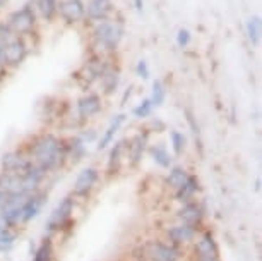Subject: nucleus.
Returning <instances> with one entry per match:
<instances>
[{
	"label": "nucleus",
	"instance_id": "obj_44",
	"mask_svg": "<svg viewBox=\"0 0 262 261\" xmlns=\"http://www.w3.org/2000/svg\"><path fill=\"white\" fill-rule=\"evenodd\" d=\"M197 261H221L220 258H199Z\"/></svg>",
	"mask_w": 262,
	"mask_h": 261
},
{
	"label": "nucleus",
	"instance_id": "obj_18",
	"mask_svg": "<svg viewBox=\"0 0 262 261\" xmlns=\"http://www.w3.org/2000/svg\"><path fill=\"white\" fill-rule=\"evenodd\" d=\"M197 235H199V229L192 227V225H187V224H179L175 225H170V227L166 229V240L175 246H187V244H192L194 240L197 239Z\"/></svg>",
	"mask_w": 262,
	"mask_h": 261
},
{
	"label": "nucleus",
	"instance_id": "obj_13",
	"mask_svg": "<svg viewBox=\"0 0 262 261\" xmlns=\"http://www.w3.org/2000/svg\"><path fill=\"white\" fill-rule=\"evenodd\" d=\"M47 199H48V193H45V191H41V189H36V191H33V193H29L21 205V225H26L29 222H33L34 218H38L43 206L47 205Z\"/></svg>",
	"mask_w": 262,
	"mask_h": 261
},
{
	"label": "nucleus",
	"instance_id": "obj_36",
	"mask_svg": "<svg viewBox=\"0 0 262 261\" xmlns=\"http://www.w3.org/2000/svg\"><path fill=\"white\" fill-rule=\"evenodd\" d=\"M77 136L81 137V139L86 143L88 146H90L91 143H96L98 141V131L93 129V127H82V129L77 132Z\"/></svg>",
	"mask_w": 262,
	"mask_h": 261
},
{
	"label": "nucleus",
	"instance_id": "obj_15",
	"mask_svg": "<svg viewBox=\"0 0 262 261\" xmlns=\"http://www.w3.org/2000/svg\"><path fill=\"white\" fill-rule=\"evenodd\" d=\"M33 162L29 160L26 151L23 148H16V150H9L0 158V170L4 172H14V174H23L24 170L31 167Z\"/></svg>",
	"mask_w": 262,
	"mask_h": 261
},
{
	"label": "nucleus",
	"instance_id": "obj_1",
	"mask_svg": "<svg viewBox=\"0 0 262 261\" xmlns=\"http://www.w3.org/2000/svg\"><path fill=\"white\" fill-rule=\"evenodd\" d=\"M29 160L39 167L45 174L58 172L67 164L66 158V137L55 134L50 131H41L31 136L28 143L21 146Z\"/></svg>",
	"mask_w": 262,
	"mask_h": 261
},
{
	"label": "nucleus",
	"instance_id": "obj_25",
	"mask_svg": "<svg viewBox=\"0 0 262 261\" xmlns=\"http://www.w3.org/2000/svg\"><path fill=\"white\" fill-rule=\"evenodd\" d=\"M0 189H2L6 194H12V193L26 194L23 191L21 174H14V172H4V170H0Z\"/></svg>",
	"mask_w": 262,
	"mask_h": 261
},
{
	"label": "nucleus",
	"instance_id": "obj_40",
	"mask_svg": "<svg viewBox=\"0 0 262 261\" xmlns=\"http://www.w3.org/2000/svg\"><path fill=\"white\" fill-rule=\"evenodd\" d=\"M132 6H134L136 12H142L144 11V0H132Z\"/></svg>",
	"mask_w": 262,
	"mask_h": 261
},
{
	"label": "nucleus",
	"instance_id": "obj_2",
	"mask_svg": "<svg viewBox=\"0 0 262 261\" xmlns=\"http://www.w3.org/2000/svg\"><path fill=\"white\" fill-rule=\"evenodd\" d=\"M125 38V21L122 16H113L106 21L93 23L88 26L90 52L105 57H115Z\"/></svg>",
	"mask_w": 262,
	"mask_h": 261
},
{
	"label": "nucleus",
	"instance_id": "obj_45",
	"mask_svg": "<svg viewBox=\"0 0 262 261\" xmlns=\"http://www.w3.org/2000/svg\"><path fill=\"white\" fill-rule=\"evenodd\" d=\"M4 198H6V193H4V191L0 189V203H2V201H4Z\"/></svg>",
	"mask_w": 262,
	"mask_h": 261
},
{
	"label": "nucleus",
	"instance_id": "obj_41",
	"mask_svg": "<svg viewBox=\"0 0 262 261\" xmlns=\"http://www.w3.org/2000/svg\"><path fill=\"white\" fill-rule=\"evenodd\" d=\"M9 74H11V71H7L6 67H0V85H2V83L7 79Z\"/></svg>",
	"mask_w": 262,
	"mask_h": 261
},
{
	"label": "nucleus",
	"instance_id": "obj_39",
	"mask_svg": "<svg viewBox=\"0 0 262 261\" xmlns=\"http://www.w3.org/2000/svg\"><path fill=\"white\" fill-rule=\"evenodd\" d=\"M132 93H134V85H128L125 90H123V96H122V105H125L127 100H130Z\"/></svg>",
	"mask_w": 262,
	"mask_h": 261
},
{
	"label": "nucleus",
	"instance_id": "obj_14",
	"mask_svg": "<svg viewBox=\"0 0 262 261\" xmlns=\"http://www.w3.org/2000/svg\"><path fill=\"white\" fill-rule=\"evenodd\" d=\"M84 6H86V26L106 21L117 14L113 0H84Z\"/></svg>",
	"mask_w": 262,
	"mask_h": 261
},
{
	"label": "nucleus",
	"instance_id": "obj_10",
	"mask_svg": "<svg viewBox=\"0 0 262 261\" xmlns=\"http://www.w3.org/2000/svg\"><path fill=\"white\" fill-rule=\"evenodd\" d=\"M100 179H101V170H98L96 167H84V169L77 174L76 180H74L72 196L76 199L90 198V194L98 186Z\"/></svg>",
	"mask_w": 262,
	"mask_h": 261
},
{
	"label": "nucleus",
	"instance_id": "obj_3",
	"mask_svg": "<svg viewBox=\"0 0 262 261\" xmlns=\"http://www.w3.org/2000/svg\"><path fill=\"white\" fill-rule=\"evenodd\" d=\"M6 21L9 23V26L12 28L14 34L28 38V40H33V38L38 34L39 26H41L31 0H26L21 7H17L9 12Z\"/></svg>",
	"mask_w": 262,
	"mask_h": 261
},
{
	"label": "nucleus",
	"instance_id": "obj_7",
	"mask_svg": "<svg viewBox=\"0 0 262 261\" xmlns=\"http://www.w3.org/2000/svg\"><path fill=\"white\" fill-rule=\"evenodd\" d=\"M76 203H77V199L71 194L60 199V203L53 208L45 225V232L48 234V237L63 232V229L71 225L72 215H74V211H76Z\"/></svg>",
	"mask_w": 262,
	"mask_h": 261
},
{
	"label": "nucleus",
	"instance_id": "obj_31",
	"mask_svg": "<svg viewBox=\"0 0 262 261\" xmlns=\"http://www.w3.org/2000/svg\"><path fill=\"white\" fill-rule=\"evenodd\" d=\"M170 148L173 155H182L187 150V136L179 129L170 131Z\"/></svg>",
	"mask_w": 262,
	"mask_h": 261
},
{
	"label": "nucleus",
	"instance_id": "obj_46",
	"mask_svg": "<svg viewBox=\"0 0 262 261\" xmlns=\"http://www.w3.org/2000/svg\"><path fill=\"white\" fill-rule=\"evenodd\" d=\"M4 229H6V225H4V222H2V220H0V232H2V230H4Z\"/></svg>",
	"mask_w": 262,
	"mask_h": 261
},
{
	"label": "nucleus",
	"instance_id": "obj_23",
	"mask_svg": "<svg viewBox=\"0 0 262 261\" xmlns=\"http://www.w3.org/2000/svg\"><path fill=\"white\" fill-rule=\"evenodd\" d=\"M199 191H201L199 177L194 174H189V177L184 180V184L173 191V194H175V199L179 201V203H187V201L195 199V196L199 194Z\"/></svg>",
	"mask_w": 262,
	"mask_h": 261
},
{
	"label": "nucleus",
	"instance_id": "obj_19",
	"mask_svg": "<svg viewBox=\"0 0 262 261\" xmlns=\"http://www.w3.org/2000/svg\"><path fill=\"white\" fill-rule=\"evenodd\" d=\"M127 117L128 115L125 114V112H120V114H115L112 117L110 122H108V126H106V129L103 131V134L100 137H98L96 151H105L113 145V141L117 139V134L120 132L123 124L127 122Z\"/></svg>",
	"mask_w": 262,
	"mask_h": 261
},
{
	"label": "nucleus",
	"instance_id": "obj_12",
	"mask_svg": "<svg viewBox=\"0 0 262 261\" xmlns=\"http://www.w3.org/2000/svg\"><path fill=\"white\" fill-rule=\"evenodd\" d=\"M146 258L149 261H180L182 248L168 240H152L146 246Z\"/></svg>",
	"mask_w": 262,
	"mask_h": 261
},
{
	"label": "nucleus",
	"instance_id": "obj_32",
	"mask_svg": "<svg viewBox=\"0 0 262 261\" xmlns=\"http://www.w3.org/2000/svg\"><path fill=\"white\" fill-rule=\"evenodd\" d=\"M152 110H155V107H152L149 98H142V100L132 108V117L137 121H146L152 115Z\"/></svg>",
	"mask_w": 262,
	"mask_h": 261
},
{
	"label": "nucleus",
	"instance_id": "obj_26",
	"mask_svg": "<svg viewBox=\"0 0 262 261\" xmlns=\"http://www.w3.org/2000/svg\"><path fill=\"white\" fill-rule=\"evenodd\" d=\"M245 34L247 40L254 48H257L260 45L262 40V21L260 16H250L245 23Z\"/></svg>",
	"mask_w": 262,
	"mask_h": 261
},
{
	"label": "nucleus",
	"instance_id": "obj_16",
	"mask_svg": "<svg viewBox=\"0 0 262 261\" xmlns=\"http://www.w3.org/2000/svg\"><path fill=\"white\" fill-rule=\"evenodd\" d=\"M206 218V210L197 199L187 201V203H182V206L177 211V220L182 222V224L192 225L195 229H201L202 224H204Z\"/></svg>",
	"mask_w": 262,
	"mask_h": 261
},
{
	"label": "nucleus",
	"instance_id": "obj_27",
	"mask_svg": "<svg viewBox=\"0 0 262 261\" xmlns=\"http://www.w3.org/2000/svg\"><path fill=\"white\" fill-rule=\"evenodd\" d=\"M190 172L182 165H171L168 169V174L165 175V186L168 189L175 191L177 188H180L184 184V180L189 177Z\"/></svg>",
	"mask_w": 262,
	"mask_h": 261
},
{
	"label": "nucleus",
	"instance_id": "obj_9",
	"mask_svg": "<svg viewBox=\"0 0 262 261\" xmlns=\"http://www.w3.org/2000/svg\"><path fill=\"white\" fill-rule=\"evenodd\" d=\"M120 85H122V67L120 64L115 62V57H112L96 85L98 93L103 98H110L120 90Z\"/></svg>",
	"mask_w": 262,
	"mask_h": 261
},
{
	"label": "nucleus",
	"instance_id": "obj_42",
	"mask_svg": "<svg viewBox=\"0 0 262 261\" xmlns=\"http://www.w3.org/2000/svg\"><path fill=\"white\" fill-rule=\"evenodd\" d=\"M11 4V0H0V12L2 11H6V7Z\"/></svg>",
	"mask_w": 262,
	"mask_h": 261
},
{
	"label": "nucleus",
	"instance_id": "obj_21",
	"mask_svg": "<svg viewBox=\"0 0 262 261\" xmlns=\"http://www.w3.org/2000/svg\"><path fill=\"white\" fill-rule=\"evenodd\" d=\"M88 155V145L84 143L77 134H74L66 139V158L67 164L77 165L86 158Z\"/></svg>",
	"mask_w": 262,
	"mask_h": 261
},
{
	"label": "nucleus",
	"instance_id": "obj_20",
	"mask_svg": "<svg viewBox=\"0 0 262 261\" xmlns=\"http://www.w3.org/2000/svg\"><path fill=\"white\" fill-rule=\"evenodd\" d=\"M194 254L199 258H220V246L211 230H204L194 240Z\"/></svg>",
	"mask_w": 262,
	"mask_h": 261
},
{
	"label": "nucleus",
	"instance_id": "obj_24",
	"mask_svg": "<svg viewBox=\"0 0 262 261\" xmlns=\"http://www.w3.org/2000/svg\"><path fill=\"white\" fill-rule=\"evenodd\" d=\"M147 153H149L151 160L163 170H168L173 165V155L170 153L168 146L165 143H156V145H149L147 148Z\"/></svg>",
	"mask_w": 262,
	"mask_h": 261
},
{
	"label": "nucleus",
	"instance_id": "obj_17",
	"mask_svg": "<svg viewBox=\"0 0 262 261\" xmlns=\"http://www.w3.org/2000/svg\"><path fill=\"white\" fill-rule=\"evenodd\" d=\"M127 145H128V137H122V139H115L113 145L108 148V156L105 165V172L108 175H113L120 170V167L127 158Z\"/></svg>",
	"mask_w": 262,
	"mask_h": 261
},
{
	"label": "nucleus",
	"instance_id": "obj_11",
	"mask_svg": "<svg viewBox=\"0 0 262 261\" xmlns=\"http://www.w3.org/2000/svg\"><path fill=\"white\" fill-rule=\"evenodd\" d=\"M149 143H151V132L147 131L146 127H144V129H141V131H137L132 137H128L125 162L132 167V169H136V167L142 162L144 155L147 153Z\"/></svg>",
	"mask_w": 262,
	"mask_h": 261
},
{
	"label": "nucleus",
	"instance_id": "obj_34",
	"mask_svg": "<svg viewBox=\"0 0 262 261\" xmlns=\"http://www.w3.org/2000/svg\"><path fill=\"white\" fill-rule=\"evenodd\" d=\"M134 72H136V76L139 77V79L147 81V79H149V77H151V67H149V62H147L146 58H139V61L136 62Z\"/></svg>",
	"mask_w": 262,
	"mask_h": 261
},
{
	"label": "nucleus",
	"instance_id": "obj_35",
	"mask_svg": "<svg viewBox=\"0 0 262 261\" xmlns=\"http://www.w3.org/2000/svg\"><path fill=\"white\" fill-rule=\"evenodd\" d=\"M175 42L177 45H179V48H187L192 43V33L190 29L187 28H180L179 31H177L175 34Z\"/></svg>",
	"mask_w": 262,
	"mask_h": 261
},
{
	"label": "nucleus",
	"instance_id": "obj_28",
	"mask_svg": "<svg viewBox=\"0 0 262 261\" xmlns=\"http://www.w3.org/2000/svg\"><path fill=\"white\" fill-rule=\"evenodd\" d=\"M31 261H55V246L52 237H45L33 253Z\"/></svg>",
	"mask_w": 262,
	"mask_h": 261
},
{
	"label": "nucleus",
	"instance_id": "obj_33",
	"mask_svg": "<svg viewBox=\"0 0 262 261\" xmlns=\"http://www.w3.org/2000/svg\"><path fill=\"white\" fill-rule=\"evenodd\" d=\"M185 119H187V124L190 127V132L195 139V146H199V150H202V134H201V127L197 124V119L195 115L192 114L190 110H185Z\"/></svg>",
	"mask_w": 262,
	"mask_h": 261
},
{
	"label": "nucleus",
	"instance_id": "obj_22",
	"mask_svg": "<svg viewBox=\"0 0 262 261\" xmlns=\"http://www.w3.org/2000/svg\"><path fill=\"white\" fill-rule=\"evenodd\" d=\"M36 11L39 24H53L57 23L58 14V0H31Z\"/></svg>",
	"mask_w": 262,
	"mask_h": 261
},
{
	"label": "nucleus",
	"instance_id": "obj_38",
	"mask_svg": "<svg viewBox=\"0 0 262 261\" xmlns=\"http://www.w3.org/2000/svg\"><path fill=\"white\" fill-rule=\"evenodd\" d=\"M147 131L151 132H158V134H160V132H163V131H166V124L165 122H163L161 119H158V117H152V119L149 121V124H147V127H146Z\"/></svg>",
	"mask_w": 262,
	"mask_h": 261
},
{
	"label": "nucleus",
	"instance_id": "obj_43",
	"mask_svg": "<svg viewBox=\"0 0 262 261\" xmlns=\"http://www.w3.org/2000/svg\"><path fill=\"white\" fill-rule=\"evenodd\" d=\"M0 67H4V45H0Z\"/></svg>",
	"mask_w": 262,
	"mask_h": 261
},
{
	"label": "nucleus",
	"instance_id": "obj_8",
	"mask_svg": "<svg viewBox=\"0 0 262 261\" xmlns=\"http://www.w3.org/2000/svg\"><path fill=\"white\" fill-rule=\"evenodd\" d=\"M57 21L66 28L86 26V6H84V0H58Z\"/></svg>",
	"mask_w": 262,
	"mask_h": 261
},
{
	"label": "nucleus",
	"instance_id": "obj_6",
	"mask_svg": "<svg viewBox=\"0 0 262 261\" xmlns=\"http://www.w3.org/2000/svg\"><path fill=\"white\" fill-rule=\"evenodd\" d=\"M33 52V40L23 36H12L6 45H4V67L7 71H17L24 62L28 61Z\"/></svg>",
	"mask_w": 262,
	"mask_h": 261
},
{
	"label": "nucleus",
	"instance_id": "obj_4",
	"mask_svg": "<svg viewBox=\"0 0 262 261\" xmlns=\"http://www.w3.org/2000/svg\"><path fill=\"white\" fill-rule=\"evenodd\" d=\"M112 57L100 55V53L90 52L88 57L81 62V66L76 69V72H72V77L76 79V83L82 88V91L93 90V86L98 85L103 71L108 66Z\"/></svg>",
	"mask_w": 262,
	"mask_h": 261
},
{
	"label": "nucleus",
	"instance_id": "obj_5",
	"mask_svg": "<svg viewBox=\"0 0 262 261\" xmlns=\"http://www.w3.org/2000/svg\"><path fill=\"white\" fill-rule=\"evenodd\" d=\"M103 108H105V98L100 93L93 90L82 91L74 102V121L79 126H84L88 124V121L100 115Z\"/></svg>",
	"mask_w": 262,
	"mask_h": 261
},
{
	"label": "nucleus",
	"instance_id": "obj_37",
	"mask_svg": "<svg viewBox=\"0 0 262 261\" xmlns=\"http://www.w3.org/2000/svg\"><path fill=\"white\" fill-rule=\"evenodd\" d=\"M12 36H16L12 31V28L9 26L6 19H0V45H6Z\"/></svg>",
	"mask_w": 262,
	"mask_h": 261
},
{
	"label": "nucleus",
	"instance_id": "obj_30",
	"mask_svg": "<svg viewBox=\"0 0 262 261\" xmlns=\"http://www.w3.org/2000/svg\"><path fill=\"white\" fill-rule=\"evenodd\" d=\"M166 95H168V93H166L165 83H163L161 79H155V81H152V85H151V96H149L152 107L158 108V107L165 105Z\"/></svg>",
	"mask_w": 262,
	"mask_h": 261
},
{
	"label": "nucleus",
	"instance_id": "obj_29",
	"mask_svg": "<svg viewBox=\"0 0 262 261\" xmlns=\"http://www.w3.org/2000/svg\"><path fill=\"white\" fill-rule=\"evenodd\" d=\"M17 239H19V234L16 229H12V227L4 229L2 232H0V254L11 253L17 243Z\"/></svg>",
	"mask_w": 262,
	"mask_h": 261
}]
</instances>
